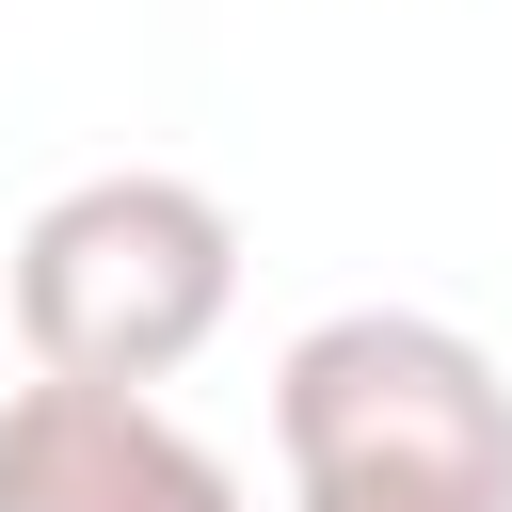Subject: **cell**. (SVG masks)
I'll use <instances>...</instances> for the list:
<instances>
[{"instance_id": "6da1fadb", "label": "cell", "mask_w": 512, "mask_h": 512, "mask_svg": "<svg viewBox=\"0 0 512 512\" xmlns=\"http://www.w3.org/2000/svg\"><path fill=\"white\" fill-rule=\"evenodd\" d=\"M240 304V224L208 176H160V160H112V176H64L32 224H16V352L48 384H176Z\"/></svg>"}, {"instance_id": "7a4b0ae2", "label": "cell", "mask_w": 512, "mask_h": 512, "mask_svg": "<svg viewBox=\"0 0 512 512\" xmlns=\"http://www.w3.org/2000/svg\"><path fill=\"white\" fill-rule=\"evenodd\" d=\"M272 448H288V480L304 464H480V480H512V384L464 320L336 304L272 368Z\"/></svg>"}, {"instance_id": "3957f363", "label": "cell", "mask_w": 512, "mask_h": 512, "mask_svg": "<svg viewBox=\"0 0 512 512\" xmlns=\"http://www.w3.org/2000/svg\"><path fill=\"white\" fill-rule=\"evenodd\" d=\"M0 512H240V480L144 384H48L32 368L0 400Z\"/></svg>"}, {"instance_id": "277c9868", "label": "cell", "mask_w": 512, "mask_h": 512, "mask_svg": "<svg viewBox=\"0 0 512 512\" xmlns=\"http://www.w3.org/2000/svg\"><path fill=\"white\" fill-rule=\"evenodd\" d=\"M288 512H512V480H480V464H304Z\"/></svg>"}]
</instances>
